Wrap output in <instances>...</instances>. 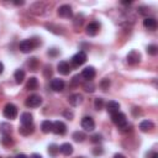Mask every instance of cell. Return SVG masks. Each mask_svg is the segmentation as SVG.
Returning <instances> with one entry per match:
<instances>
[{
  "label": "cell",
  "instance_id": "cell-1",
  "mask_svg": "<svg viewBox=\"0 0 158 158\" xmlns=\"http://www.w3.org/2000/svg\"><path fill=\"white\" fill-rule=\"evenodd\" d=\"M40 44V42L36 38H31V40H23L20 42L19 48L22 53H30L31 51H33L37 46Z\"/></svg>",
  "mask_w": 158,
  "mask_h": 158
},
{
  "label": "cell",
  "instance_id": "cell-2",
  "mask_svg": "<svg viewBox=\"0 0 158 158\" xmlns=\"http://www.w3.org/2000/svg\"><path fill=\"white\" fill-rule=\"evenodd\" d=\"M70 62H72V64H73L74 67H79V65L84 64V63L86 62V53H85L84 51H79L78 53H75V54L72 57Z\"/></svg>",
  "mask_w": 158,
  "mask_h": 158
},
{
  "label": "cell",
  "instance_id": "cell-3",
  "mask_svg": "<svg viewBox=\"0 0 158 158\" xmlns=\"http://www.w3.org/2000/svg\"><path fill=\"white\" fill-rule=\"evenodd\" d=\"M126 60L128 64L131 65H135V64H138L141 62V53L136 49H132L128 52V54L126 56Z\"/></svg>",
  "mask_w": 158,
  "mask_h": 158
},
{
  "label": "cell",
  "instance_id": "cell-4",
  "mask_svg": "<svg viewBox=\"0 0 158 158\" xmlns=\"http://www.w3.org/2000/svg\"><path fill=\"white\" fill-rule=\"evenodd\" d=\"M25 104H26V106H27V107L35 109V107H38V106L42 104V99H41V96H40V95L33 94V95H30V96L26 99Z\"/></svg>",
  "mask_w": 158,
  "mask_h": 158
},
{
  "label": "cell",
  "instance_id": "cell-5",
  "mask_svg": "<svg viewBox=\"0 0 158 158\" xmlns=\"http://www.w3.org/2000/svg\"><path fill=\"white\" fill-rule=\"evenodd\" d=\"M4 116L6 118H10V120L16 118V116H17V107L14 104H6L5 107H4Z\"/></svg>",
  "mask_w": 158,
  "mask_h": 158
},
{
  "label": "cell",
  "instance_id": "cell-6",
  "mask_svg": "<svg viewBox=\"0 0 158 158\" xmlns=\"http://www.w3.org/2000/svg\"><path fill=\"white\" fill-rule=\"evenodd\" d=\"M57 14H58V16H60V17L69 19V17L73 16V10H72V7H70L69 5H62V6L58 7Z\"/></svg>",
  "mask_w": 158,
  "mask_h": 158
},
{
  "label": "cell",
  "instance_id": "cell-7",
  "mask_svg": "<svg viewBox=\"0 0 158 158\" xmlns=\"http://www.w3.org/2000/svg\"><path fill=\"white\" fill-rule=\"evenodd\" d=\"M111 120H112V122H114L116 126H121L122 123H125V122L127 121V120H126V115H125L123 112H120V111L111 114Z\"/></svg>",
  "mask_w": 158,
  "mask_h": 158
},
{
  "label": "cell",
  "instance_id": "cell-8",
  "mask_svg": "<svg viewBox=\"0 0 158 158\" xmlns=\"http://www.w3.org/2000/svg\"><path fill=\"white\" fill-rule=\"evenodd\" d=\"M81 127L85 130V131H93L95 128V122L93 120V117L90 116H85L81 118Z\"/></svg>",
  "mask_w": 158,
  "mask_h": 158
},
{
  "label": "cell",
  "instance_id": "cell-9",
  "mask_svg": "<svg viewBox=\"0 0 158 158\" xmlns=\"http://www.w3.org/2000/svg\"><path fill=\"white\" fill-rule=\"evenodd\" d=\"M52 132H54L56 135H64L67 132V126L64 122L62 121H54L53 122V128H52Z\"/></svg>",
  "mask_w": 158,
  "mask_h": 158
},
{
  "label": "cell",
  "instance_id": "cell-10",
  "mask_svg": "<svg viewBox=\"0 0 158 158\" xmlns=\"http://www.w3.org/2000/svg\"><path fill=\"white\" fill-rule=\"evenodd\" d=\"M99 30H100V23L96 21H93L86 26V35L88 36H95L99 32Z\"/></svg>",
  "mask_w": 158,
  "mask_h": 158
},
{
  "label": "cell",
  "instance_id": "cell-11",
  "mask_svg": "<svg viewBox=\"0 0 158 158\" xmlns=\"http://www.w3.org/2000/svg\"><path fill=\"white\" fill-rule=\"evenodd\" d=\"M57 69H58V72H59L60 74H63V75H68V74L70 73V70H72L70 64H69L68 62H65V60H60V62L58 63V65H57Z\"/></svg>",
  "mask_w": 158,
  "mask_h": 158
},
{
  "label": "cell",
  "instance_id": "cell-12",
  "mask_svg": "<svg viewBox=\"0 0 158 158\" xmlns=\"http://www.w3.org/2000/svg\"><path fill=\"white\" fill-rule=\"evenodd\" d=\"M95 68L94 67H86V68H84L83 69V72H81V77L84 78V79H86L88 81H90L91 79H94L95 78Z\"/></svg>",
  "mask_w": 158,
  "mask_h": 158
},
{
  "label": "cell",
  "instance_id": "cell-13",
  "mask_svg": "<svg viewBox=\"0 0 158 158\" xmlns=\"http://www.w3.org/2000/svg\"><path fill=\"white\" fill-rule=\"evenodd\" d=\"M51 89L53 91H57V93L58 91H62L64 89V81L62 79H59V78L52 79V81H51Z\"/></svg>",
  "mask_w": 158,
  "mask_h": 158
},
{
  "label": "cell",
  "instance_id": "cell-14",
  "mask_svg": "<svg viewBox=\"0 0 158 158\" xmlns=\"http://www.w3.org/2000/svg\"><path fill=\"white\" fill-rule=\"evenodd\" d=\"M143 26L149 31H154L157 28V20L154 17H146L143 20Z\"/></svg>",
  "mask_w": 158,
  "mask_h": 158
},
{
  "label": "cell",
  "instance_id": "cell-15",
  "mask_svg": "<svg viewBox=\"0 0 158 158\" xmlns=\"http://www.w3.org/2000/svg\"><path fill=\"white\" fill-rule=\"evenodd\" d=\"M68 101L72 106H78L83 102V95L81 94H72L69 98H68Z\"/></svg>",
  "mask_w": 158,
  "mask_h": 158
},
{
  "label": "cell",
  "instance_id": "cell-16",
  "mask_svg": "<svg viewBox=\"0 0 158 158\" xmlns=\"http://www.w3.org/2000/svg\"><path fill=\"white\" fill-rule=\"evenodd\" d=\"M154 128V123L149 120H143L141 123H139V130L142 132H148V131H152Z\"/></svg>",
  "mask_w": 158,
  "mask_h": 158
},
{
  "label": "cell",
  "instance_id": "cell-17",
  "mask_svg": "<svg viewBox=\"0 0 158 158\" xmlns=\"http://www.w3.org/2000/svg\"><path fill=\"white\" fill-rule=\"evenodd\" d=\"M120 109V104L115 100H110L107 104H106V110L109 114H114V112H117Z\"/></svg>",
  "mask_w": 158,
  "mask_h": 158
},
{
  "label": "cell",
  "instance_id": "cell-18",
  "mask_svg": "<svg viewBox=\"0 0 158 158\" xmlns=\"http://www.w3.org/2000/svg\"><path fill=\"white\" fill-rule=\"evenodd\" d=\"M33 131H35L33 123H32V125H21V127L19 128V132H20L22 136H28V135H31Z\"/></svg>",
  "mask_w": 158,
  "mask_h": 158
},
{
  "label": "cell",
  "instance_id": "cell-19",
  "mask_svg": "<svg viewBox=\"0 0 158 158\" xmlns=\"http://www.w3.org/2000/svg\"><path fill=\"white\" fill-rule=\"evenodd\" d=\"M20 121H21V125H32L33 117L30 112H22L20 116Z\"/></svg>",
  "mask_w": 158,
  "mask_h": 158
},
{
  "label": "cell",
  "instance_id": "cell-20",
  "mask_svg": "<svg viewBox=\"0 0 158 158\" xmlns=\"http://www.w3.org/2000/svg\"><path fill=\"white\" fill-rule=\"evenodd\" d=\"M59 152L64 156H70L73 153V146L70 143H63L59 146Z\"/></svg>",
  "mask_w": 158,
  "mask_h": 158
},
{
  "label": "cell",
  "instance_id": "cell-21",
  "mask_svg": "<svg viewBox=\"0 0 158 158\" xmlns=\"http://www.w3.org/2000/svg\"><path fill=\"white\" fill-rule=\"evenodd\" d=\"M37 88H38V80H37V78L31 77L27 80V83H26V89L27 90H36Z\"/></svg>",
  "mask_w": 158,
  "mask_h": 158
},
{
  "label": "cell",
  "instance_id": "cell-22",
  "mask_svg": "<svg viewBox=\"0 0 158 158\" xmlns=\"http://www.w3.org/2000/svg\"><path fill=\"white\" fill-rule=\"evenodd\" d=\"M52 128H53V122H51L49 120L42 121V123H41V130H42L43 133H49V132H52Z\"/></svg>",
  "mask_w": 158,
  "mask_h": 158
},
{
  "label": "cell",
  "instance_id": "cell-23",
  "mask_svg": "<svg viewBox=\"0 0 158 158\" xmlns=\"http://www.w3.org/2000/svg\"><path fill=\"white\" fill-rule=\"evenodd\" d=\"M14 78H15V81L17 84H21L25 79V70L23 69H17L15 73H14Z\"/></svg>",
  "mask_w": 158,
  "mask_h": 158
},
{
  "label": "cell",
  "instance_id": "cell-24",
  "mask_svg": "<svg viewBox=\"0 0 158 158\" xmlns=\"http://www.w3.org/2000/svg\"><path fill=\"white\" fill-rule=\"evenodd\" d=\"M11 131H12V127L10 126V123H7V122H1L0 123V132L2 133V136L4 135H10Z\"/></svg>",
  "mask_w": 158,
  "mask_h": 158
},
{
  "label": "cell",
  "instance_id": "cell-25",
  "mask_svg": "<svg viewBox=\"0 0 158 158\" xmlns=\"http://www.w3.org/2000/svg\"><path fill=\"white\" fill-rule=\"evenodd\" d=\"M59 153V146H57L56 143H52L48 146V154L52 157H56Z\"/></svg>",
  "mask_w": 158,
  "mask_h": 158
},
{
  "label": "cell",
  "instance_id": "cell-26",
  "mask_svg": "<svg viewBox=\"0 0 158 158\" xmlns=\"http://www.w3.org/2000/svg\"><path fill=\"white\" fill-rule=\"evenodd\" d=\"M73 139L75 141V142H83L85 138H86V136H85V133H83L81 131H75L74 133H73Z\"/></svg>",
  "mask_w": 158,
  "mask_h": 158
},
{
  "label": "cell",
  "instance_id": "cell-27",
  "mask_svg": "<svg viewBox=\"0 0 158 158\" xmlns=\"http://www.w3.org/2000/svg\"><path fill=\"white\" fill-rule=\"evenodd\" d=\"M27 65H28V68H30L31 70L35 72V70L38 68V60H37V58H35V57L30 58V59L27 60Z\"/></svg>",
  "mask_w": 158,
  "mask_h": 158
},
{
  "label": "cell",
  "instance_id": "cell-28",
  "mask_svg": "<svg viewBox=\"0 0 158 158\" xmlns=\"http://www.w3.org/2000/svg\"><path fill=\"white\" fill-rule=\"evenodd\" d=\"M104 99H101V98H96L95 99V101H94V107H95V110H98V111H100L102 107H104Z\"/></svg>",
  "mask_w": 158,
  "mask_h": 158
},
{
  "label": "cell",
  "instance_id": "cell-29",
  "mask_svg": "<svg viewBox=\"0 0 158 158\" xmlns=\"http://www.w3.org/2000/svg\"><path fill=\"white\" fill-rule=\"evenodd\" d=\"M117 127H118V130H120L121 132H130V131L132 130V125L128 123L127 121H126L125 123H122L121 126H117Z\"/></svg>",
  "mask_w": 158,
  "mask_h": 158
},
{
  "label": "cell",
  "instance_id": "cell-30",
  "mask_svg": "<svg viewBox=\"0 0 158 158\" xmlns=\"http://www.w3.org/2000/svg\"><path fill=\"white\" fill-rule=\"evenodd\" d=\"M1 143H2L4 146H10V144L14 143V141H12V138L10 137V135H4L2 138H1Z\"/></svg>",
  "mask_w": 158,
  "mask_h": 158
},
{
  "label": "cell",
  "instance_id": "cell-31",
  "mask_svg": "<svg viewBox=\"0 0 158 158\" xmlns=\"http://www.w3.org/2000/svg\"><path fill=\"white\" fill-rule=\"evenodd\" d=\"M147 53L151 54V56H156L158 53V47L156 44H149L147 47Z\"/></svg>",
  "mask_w": 158,
  "mask_h": 158
},
{
  "label": "cell",
  "instance_id": "cell-32",
  "mask_svg": "<svg viewBox=\"0 0 158 158\" xmlns=\"http://www.w3.org/2000/svg\"><path fill=\"white\" fill-rule=\"evenodd\" d=\"M109 86H110V79L104 78V79L100 81V88H101L102 90H107V89H109Z\"/></svg>",
  "mask_w": 158,
  "mask_h": 158
},
{
  "label": "cell",
  "instance_id": "cell-33",
  "mask_svg": "<svg viewBox=\"0 0 158 158\" xmlns=\"http://www.w3.org/2000/svg\"><path fill=\"white\" fill-rule=\"evenodd\" d=\"M90 141H91L93 143H99V142L102 141V136H101L100 133H95V135H93V136L90 137Z\"/></svg>",
  "mask_w": 158,
  "mask_h": 158
},
{
  "label": "cell",
  "instance_id": "cell-34",
  "mask_svg": "<svg viewBox=\"0 0 158 158\" xmlns=\"http://www.w3.org/2000/svg\"><path fill=\"white\" fill-rule=\"evenodd\" d=\"M94 88H95V86H94V85H93L91 83H90V84H88V83H86V84L84 85V89H85L86 91H89V93H93V91L95 90Z\"/></svg>",
  "mask_w": 158,
  "mask_h": 158
},
{
  "label": "cell",
  "instance_id": "cell-35",
  "mask_svg": "<svg viewBox=\"0 0 158 158\" xmlns=\"http://www.w3.org/2000/svg\"><path fill=\"white\" fill-rule=\"evenodd\" d=\"M102 148L101 147H95L94 149H93V153H94V156H100V154H102Z\"/></svg>",
  "mask_w": 158,
  "mask_h": 158
},
{
  "label": "cell",
  "instance_id": "cell-36",
  "mask_svg": "<svg viewBox=\"0 0 158 158\" xmlns=\"http://www.w3.org/2000/svg\"><path fill=\"white\" fill-rule=\"evenodd\" d=\"M46 70H44V77H51L52 75V68L51 67H48V65H46V68H44Z\"/></svg>",
  "mask_w": 158,
  "mask_h": 158
},
{
  "label": "cell",
  "instance_id": "cell-37",
  "mask_svg": "<svg viewBox=\"0 0 158 158\" xmlns=\"http://www.w3.org/2000/svg\"><path fill=\"white\" fill-rule=\"evenodd\" d=\"M58 53H59V51H58V49H56V48H52V49H49V51H48V54H49V56H52V57H56Z\"/></svg>",
  "mask_w": 158,
  "mask_h": 158
},
{
  "label": "cell",
  "instance_id": "cell-38",
  "mask_svg": "<svg viewBox=\"0 0 158 158\" xmlns=\"http://www.w3.org/2000/svg\"><path fill=\"white\" fill-rule=\"evenodd\" d=\"M64 116H65L68 120H72V118H73V112H68V111H64Z\"/></svg>",
  "mask_w": 158,
  "mask_h": 158
},
{
  "label": "cell",
  "instance_id": "cell-39",
  "mask_svg": "<svg viewBox=\"0 0 158 158\" xmlns=\"http://www.w3.org/2000/svg\"><path fill=\"white\" fill-rule=\"evenodd\" d=\"M30 158H42V156L38 154V153H32V154L30 156Z\"/></svg>",
  "mask_w": 158,
  "mask_h": 158
},
{
  "label": "cell",
  "instance_id": "cell-40",
  "mask_svg": "<svg viewBox=\"0 0 158 158\" xmlns=\"http://www.w3.org/2000/svg\"><path fill=\"white\" fill-rule=\"evenodd\" d=\"M114 158H126L123 154H121V153H116L115 156H114Z\"/></svg>",
  "mask_w": 158,
  "mask_h": 158
},
{
  "label": "cell",
  "instance_id": "cell-41",
  "mask_svg": "<svg viewBox=\"0 0 158 158\" xmlns=\"http://www.w3.org/2000/svg\"><path fill=\"white\" fill-rule=\"evenodd\" d=\"M15 158H27V157H26L25 154H17V156H16Z\"/></svg>",
  "mask_w": 158,
  "mask_h": 158
},
{
  "label": "cell",
  "instance_id": "cell-42",
  "mask_svg": "<svg viewBox=\"0 0 158 158\" xmlns=\"http://www.w3.org/2000/svg\"><path fill=\"white\" fill-rule=\"evenodd\" d=\"M2 72H4V64H2L1 62H0V74H1Z\"/></svg>",
  "mask_w": 158,
  "mask_h": 158
},
{
  "label": "cell",
  "instance_id": "cell-43",
  "mask_svg": "<svg viewBox=\"0 0 158 158\" xmlns=\"http://www.w3.org/2000/svg\"><path fill=\"white\" fill-rule=\"evenodd\" d=\"M151 158H158V153H153Z\"/></svg>",
  "mask_w": 158,
  "mask_h": 158
},
{
  "label": "cell",
  "instance_id": "cell-44",
  "mask_svg": "<svg viewBox=\"0 0 158 158\" xmlns=\"http://www.w3.org/2000/svg\"><path fill=\"white\" fill-rule=\"evenodd\" d=\"M15 4H16V5H22L23 1H15Z\"/></svg>",
  "mask_w": 158,
  "mask_h": 158
},
{
  "label": "cell",
  "instance_id": "cell-45",
  "mask_svg": "<svg viewBox=\"0 0 158 158\" xmlns=\"http://www.w3.org/2000/svg\"><path fill=\"white\" fill-rule=\"evenodd\" d=\"M77 158H85V157H77Z\"/></svg>",
  "mask_w": 158,
  "mask_h": 158
}]
</instances>
